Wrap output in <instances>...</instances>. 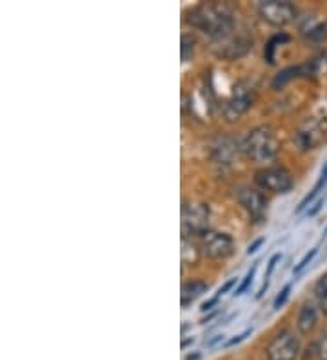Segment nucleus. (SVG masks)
Listing matches in <instances>:
<instances>
[{"label": "nucleus", "mask_w": 327, "mask_h": 360, "mask_svg": "<svg viewBox=\"0 0 327 360\" xmlns=\"http://www.w3.org/2000/svg\"><path fill=\"white\" fill-rule=\"evenodd\" d=\"M186 20L189 26L200 30L213 40L222 39L238 27L231 6L224 4V2H204V4L196 6L189 11Z\"/></svg>", "instance_id": "f257e3e1"}, {"label": "nucleus", "mask_w": 327, "mask_h": 360, "mask_svg": "<svg viewBox=\"0 0 327 360\" xmlns=\"http://www.w3.org/2000/svg\"><path fill=\"white\" fill-rule=\"evenodd\" d=\"M242 151L255 162H271L280 153V142L269 126H258L242 142Z\"/></svg>", "instance_id": "f03ea898"}, {"label": "nucleus", "mask_w": 327, "mask_h": 360, "mask_svg": "<svg viewBox=\"0 0 327 360\" xmlns=\"http://www.w3.org/2000/svg\"><path fill=\"white\" fill-rule=\"evenodd\" d=\"M253 49V37L249 35L248 30H233L229 35L222 39L213 40V51L217 57L226 60H238L245 57Z\"/></svg>", "instance_id": "7ed1b4c3"}, {"label": "nucleus", "mask_w": 327, "mask_h": 360, "mask_svg": "<svg viewBox=\"0 0 327 360\" xmlns=\"http://www.w3.org/2000/svg\"><path fill=\"white\" fill-rule=\"evenodd\" d=\"M255 101H257V89L253 84L249 80H240L224 105V117L227 122L238 120L255 104Z\"/></svg>", "instance_id": "20e7f679"}, {"label": "nucleus", "mask_w": 327, "mask_h": 360, "mask_svg": "<svg viewBox=\"0 0 327 360\" xmlns=\"http://www.w3.org/2000/svg\"><path fill=\"white\" fill-rule=\"evenodd\" d=\"M210 228V206L204 202H184L182 206V237H202Z\"/></svg>", "instance_id": "39448f33"}, {"label": "nucleus", "mask_w": 327, "mask_h": 360, "mask_svg": "<svg viewBox=\"0 0 327 360\" xmlns=\"http://www.w3.org/2000/svg\"><path fill=\"white\" fill-rule=\"evenodd\" d=\"M255 182L266 191L273 193H289L295 186L291 173L282 166H269L262 167L255 173Z\"/></svg>", "instance_id": "423d86ee"}, {"label": "nucleus", "mask_w": 327, "mask_h": 360, "mask_svg": "<svg viewBox=\"0 0 327 360\" xmlns=\"http://www.w3.org/2000/svg\"><path fill=\"white\" fill-rule=\"evenodd\" d=\"M327 141V117H314L302 124V128L295 133V142L300 151L316 150Z\"/></svg>", "instance_id": "0eeeda50"}, {"label": "nucleus", "mask_w": 327, "mask_h": 360, "mask_svg": "<svg viewBox=\"0 0 327 360\" xmlns=\"http://www.w3.org/2000/svg\"><path fill=\"white\" fill-rule=\"evenodd\" d=\"M258 13L271 26L283 27L297 18V8L289 0H264L258 4Z\"/></svg>", "instance_id": "6e6552de"}, {"label": "nucleus", "mask_w": 327, "mask_h": 360, "mask_svg": "<svg viewBox=\"0 0 327 360\" xmlns=\"http://www.w3.org/2000/svg\"><path fill=\"white\" fill-rule=\"evenodd\" d=\"M300 353V340L291 330H282L273 337L266 347L267 360H297Z\"/></svg>", "instance_id": "1a4fd4ad"}, {"label": "nucleus", "mask_w": 327, "mask_h": 360, "mask_svg": "<svg viewBox=\"0 0 327 360\" xmlns=\"http://www.w3.org/2000/svg\"><path fill=\"white\" fill-rule=\"evenodd\" d=\"M200 248L202 253L213 260H224L235 253V242H233L231 235L222 231H213V229H207L202 235Z\"/></svg>", "instance_id": "9d476101"}, {"label": "nucleus", "mask_w": 327, "mask_h": 360, "mask_svg": "<svg viewBox=\"0 0 327 360\" xmlns=\"http://www.w3.org/2000/svg\"><path fill=\"white\" fill-rule=\"evenodd\" d=\"M236 200L245 211L249 213V217L255 220V222H262L266 220L267 217V200L266 197L253 188H238L236 189Z\"/></svg>", "instance_id": "9b49d317"}, {"label": "nucleus", "mask_w": 327, "mask_h": 360, "mask_svg": "<svg viewBox=\"0 0 327 360\" xmlns=\"http://www.w3.org/2000/svg\"><path fill=\"white\" fill-rule=\"evenodd\" d=\"M319 306L316 302H305L300 308V313H298V331L302 335H309L311 331L314 330V326L319 322Z\"/></svg>", "instance_id": "f8f14e48"}, {"label": "nucleus", "mask_w": 327, "mask_h": 360, "mask_svg": "<svg viewBox=\"0 0 327 360\" xmlns=\"http://www.w3.org/2000/svg\"><path fill=\"white\" fill-rule=\"evenodd\" d=\"M313 64H304V66H291V68H286V70H282L278 73V75L273 79V82H271V88L273 89H282L286 84L289 82V80L297 79V77H302V75H309V73H313Z\"/></svg>", "instance_id": "ddd939ff"}, {"label": "nucleus", "mask_w": 327, "mask_h": 360, "mask_svg": "<svg viewBox=\"0 0 327 360\" xmlns=\"http://www.w3.org/2000/svg\"><path fill=\"white\" fill-rule=\"evenodd\" d=\"M207 282L204 281H189V282H184L182 284V291H180V304H182V308H188L189 304L193 300H196L198 297L207 291Z\"/></svg>", "instance_id": "4468645a"}, {"label": "nucleus", "mask_w": 327, "mask_h": 360, "mask_svg": "<svg viewBox=\"0 0 327 360\" xmlns=\"http://www.w3.org/2000/svg\"><path fill=\"white\" fill-rule=\"evenodd\" d=\"M236 153H238V144H236L235 139H231V136H226V139H222V141L214 146V158L220 164H229L235 158Z\"/></svg>", "instance_id": "2eb2a0df"}, {"label": "nucleus", "mask_w": 327, "mask_h": 360, "mask_svg": "<svg viewBox=\"0 0 327 360\" xmlns=\"http://www.w3.org/2000/svg\"><path fill=\"white\" fill-rule=\"evenodd\" d=\"M200 250L198 244L191 237H182V264L184 266H198L200 260Z\"/></svg>", "instance_id": "dca6fc26"}, {"label": "nucleus", "mask_w": 327, "mask_h": 360, "mask_svg": "<svg viewBox=\"0 0 327 360\" xmlns=\"http://www.w3.org/2000/svg\"><path fill=\"white\" fill-rule=\"evenodd\" d=\"M313 293H314V300H316V306H319L320 313L327 315V273H323L322 277L316 281Z\"/></svg>", "instance_id": "f3484780"}, {"label": "nucleus", "mask_w": 327, "mask_h": 360, "mask_svg": "<svg viewBox=\"0 0 327 360\" xmlns=\"http://www.w3.org/2000/svg\"><path fill=\"white\" fill-rule=\"evenodd\" d=\"M286 42H289V35L288 33H278V35L271 37L269 40H267L266 48H264V58H266L267 64H275V49L278 48L280 44H286Z\"/></svg>", "instance_id": "a211bd4d"}, {"label": "nucleus", "mask_w": 327, "mask_h": 360, "mask_svg": "<svg viewBox=\"0 0 327 360\" xmlns=\"http://www.w3.org/2000/svg\"><path fill=\"white\" fill-rule=\"evenodd\" d=\"M302 35L311 42H322L327 39V24L326 22H313L309 27L300 30Z\"/></svg>", "instance_id": "6ab92c4d"}, {"label": "nucleus", "mask_w": 327, "mask_h": 360, "mask_svg": "<svg viewBox=\"0 0 327 360\" xmlns=\"http://www.w3.org/2000/svg\"><path fill=\"white\" fill-rule=\"evenodd\" d=\"M311 353L319 360H327V324L322 330V333H320V337L311 346Z\"/></svg>", "instance_id": "aec40b11"}, {"label": "nucleus", "mask_w": 327, "mask_h": 360, "mask_svg": "<svg viewBox=\"0 0 327 360\" xmlns=\"http://www.w3.org/2000/svg\"><path fill=\"white\" fill-rule=\"evenodd\" d=\"M195 46L196 40L193 35H182V48H180V53H182V62H189L195 55Z\"/></svg>", "instance_id": "412c9836"}, {"label": "nucleus", "mask_w": 327, "mask_h": 360, "mask_svg": "<svg viewBox=\"0 0 327 360\" xmlns=\"http://www.w3.org/2000/svg\"><path fill=\"white\" fill-rule=\"evenodd\" d=\"M258 264H260V262H255L253 266H251V269H249V271H248V275H245V277H244V281L240 282V285L235 290V293H233V295H235V297H240V295H244L245 291L249 290V285L253 284V278H255V273H257V269H258Z\"/></svg>", "instance_id": "4be33fe9"}, {"label": "nucleus", "mask_w": 327, "mask_h": 360, "mask_svg": "<svg viewBox=\"0 0 327 360\" xmlns=\"http://www.w3.org/2000/svg\"><path fill=\"white\" fill-rule=\"evenodd\" d=\"M316 253H319V250H316V248H313V250L307 251V253H305V255H304V259H302L300 262H298L297 266H295V269H293V271H295V275H298V273L304 271V269L307 268V266H309V264H311V260H313L314 257H316Z\"/></svg>", "instance_id": "5701e85b"}, {"label": "nucleus", "mask_w": 327, "mask_h": 360, "mask_svg": "<svg viewBox=\"0 0 327 360\" xmlns=\"http://www.w3.org/2000/svg\"><path fill=\"white\" fill-rule=\"evenodd\" d=\"M291 290H293V284H286V285H283V290L280 291L278 295H276L275 302H273V308H275V309L282 308L283 304H286V300L289 299V293H291Z\"/></svg>", "instance_id": "b1692460"}, {"label": "nucleus", "mask_w": 327, "mask_h": 360, "mask_svg": "<svg viewBox=\"0 0 327 360\" xmlns=\"http://www.w3.org/2000/svg\"><path fill=\"white\" fill-rule=\"evenodd\" d=\"M280 259H282V255H280V253H275V255L271 257V259H269V262H267V271H266V275H264V278H266V281H264V282H269L271 273H273V269H275L276 262H278Z\"/></svg>", "instance_id": "393cba45"}, {"label": "nucleus", "mask_w": 327, "mask_h": 360, "mask_svg": "<svg viewBox=\"0 0 327 360\" xmlns=\"http://www.w3.org/2000/svg\"><path fill=\"white\" fill-rule=\"evenodd\" d=\"M251 331L253 330H245L244 333H240V335H236V337H233L231 340H227L226 342V347H231V346H236V344H240L242 342V340H245V338L249 337V335H251Z\"/></svg>", "instance_id": "a878e982"}, {"label": "nucleus", "mask_w": 327, "mask_h": 360, "mask_svg": "<svg viewBox=\"0 0 327 360\" xmlns=\"http://www.w3.org/2000/svg\"><path fill=\"white\" fill-rule=\"evenodd\" d=\"M326 184H327V164H326V166H323L322 173H320L319 182H316V184H314V188H313V189H316V191H320V189H322L323 186H326Z\"/></svg>", "instance_id": "bb28decb"}, {"label": "nucleus", "mask_w": 327, "mask_h": 360, "mask_svg": "<svg viewBox=\"0 0 327 360\" xmlns=\"http://www.w3.org/2000/svg\"><path fill=\"white\" fill-rule=\"evenodd\" d=\"M218 300H220V297H218V295H214L213 299H210V300H207V302L202 304L200 309H202V311H204V313H205V311H211V309H213L214 306H217V304H218Z\"/></svg>", "instance_id": "cd10ccee"}, {"label": "nucleus", "mask_w": 327, "mask_h": 360, "mask_svg": "<svg viewBox=\"0 0 327 360\" xmlns=\"http://www.w3.org/2000/svg\"><path fill=\"white\" fill-rule=\"evenodd\" d=\"M322 206H323V198H319V200H316V202L313 204V207H311V210H307V213H305V215H307V217H314V215H316V213H319L320 210H322Z\"/></svg>", "instance_id": "c85d7f7f"}, {"label": "nucleus", "mask_w": 327, "mask_h": 360, "mask_svg": "<svg viewBox=\"0 0 327 360\" xmlns=\"http://www.w3.org/2000/svg\"><path fill=\"white\" fill-rule=\"evenodd\" d=\"M235 284H236V278H229V281H227L226 284H224L222 288H220V290H218L217 295H218V297H222V295H226L227 291L231 290V288H233V285H235Z\"/></svg>", "instance_id": "c756f323"}, {"label": "nucleus", "mask_w": 327, "mask_h": 360, "mask_svg": "<svg viewBox=\"0 0 327 360\" xmlns=\"http://www.w3.org/2000/svg\"><path fill=\"white\" fill-rule=\"evenodd\" d=\"M262 244H264V238H257V240H255L253 244H249V248H248V255H253V253H257L258 248H260Z\"/></svg>", "instance_id": "7c9ffc66"}, {"label": "nucleus", "mask_w": 327, "mask_h": 360, "mask_svg": "<svg viewBox=\"0 0 327 360\" xmlns=\"http://www.w3.org/2000/svg\"><path fill=\"white\" fill-rule=\"evenodd\" d=\"M222 340H224V335H214V337L213 338H211V340H207V342H205V344H207V346H214V344H218V342H222Z\"/></svg>", "instance_id": "2f4dec72"}, {"label": "nucleus", "mask_w": 327, "mask_h": 360, "mask_svg": "<svg viewBox=\"0 0 327 360\" xmlns=\"http://www.w3.org/2000/svg\"><path fill=\"white\" fill-rule=\"evenodd\" d=\"M214 316H217V311H213V313H211V315H207V316H205L204 321H202V324H205V322H207V321H211V319H214Z\"/></svg>", "instance_id": "473e14b6"}, {"label": "nucleus", "mask_w": 327, "mask_h": 360, "mask_svg": "<svg viewBox=\"0 0 327 360\" xmlns=\"http://www.w3.org/2000/svg\"><path fill=\"white\" fill-rule=\"evenodd\" d=\"M198 359H200V353H195V355L186 356V360H198Z\"/></svg>", "instance_id": "72a5a7b5"}, {"label": "nucleus", "mask_w": 327, "mask_h": 360, "mask_svg": "<svg viewBox=\"0 0 327 360\" xmlns=\"http://www.w3.org/2000/svg\"><path fill=\"white\" fill-rule=\"evenodd\" d=\"M326 233H327V228H326Z\"/></svg>", "instance_id": "f704fd0d"}]
</instances>
